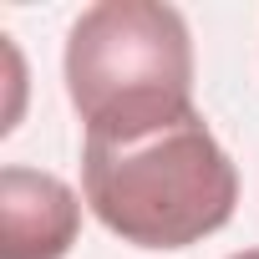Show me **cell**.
<instances>
[{
	"instance_id": "obj_1",
	"label": "cell",
	"mask_w": 259,
	"mask_h": 259,
	"mask_svg": "<svg viewBox=\"0 0 259 259\" xmlns=\"http://www.w3.org/2000/svg\"><path fill=\"white\" fill-rule=\"evenodd\" d=\"M81 188L92 213L138 249H188L219 234L239 203V173L198 107L143 127H92Z\"/></svg>"
},
{
	"instance_id": "obj_2",
	"label": "cell",
	"mask_w": 259,
	"mask_h": 259,
	"mask_svg": "<svg viewBox=\"0 0 259 259\" xmlns=\"http://www.w3.org/2000/svg\"><path fill=\"white\" fill-rule=\"evenodd\" d=\"M66 92L92 127H143L193 107V41L173 6L102 0L66 36Z\"/></svg>"
},
{
	"instance_id": "obj_3",
	"label": "cell",
	"mask_w": 259,
	"mask_h": 259,
	"mask_svg": "<svg viewBox=\"0 0 259 259\" xmlns=\"http://www.w3.org/2000/svg\"><path fill=\"white\" fill-rule=\"evenodd\" d=\"M76 193L36 168L0 173V259H61L76 244Z\"/></svg>"
},
{
	"instance_id": "obj_4",
	"label": "cell",
	"mask_w": 259,
	"mask_h": 259,
	"mask_svg": "<svg viewBox=\"0 0 259 259\" xmlns=\"http://www.w3.org/2000/svg\"><path fill=\"white\" fill-rule=\"evenodd\" d=\"M229 259H259V249H244V254H229Z\"/></svg>"
}]
</instances>
